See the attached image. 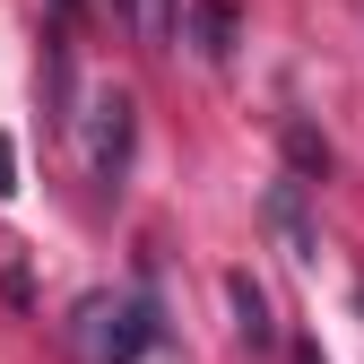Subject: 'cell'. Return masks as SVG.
<instances>
[{"mask_svg":"<svg viewBox=\"0 0 364 364\" xmlns=\"http://www.w3.org/2000/svg\"><path fill=\"white\" fill-rule=\"evenodd\" d=\"M70 338H78V355L87 364H139L156 338H165V321H156V295H87L78 304V321H70Z\"/></svg>","mask_w":364,"mask_h":364,"instance_id":"1","label":"cell"},{"mask_svg":"<svg viewBox=\"0 0 364 364\" xmlns=\"http://www.w3.org/2000/svg\"><path fill=\"white\" fill-rule=\"evenodd\" d=\"M130 139H139V105L122 96H96V130H87V165H96L105 191H122V173H130Z\"/></svg>","mask_w":364,"mask_h":364,"instance_id":"2","label":"cell"},{"mask_svg":"<svg viewBox=\"0 0 364 364\" xmlns=\"http://www.w3.org/2000/svg\"><path fill=\"white\" fill-rule=\"evenodd\" d=\"M182 35H191V53L208 70H225V61H235V35H243V9H235V0H191Z\"/></svg>","mask_w":364,"mask_h":364,"instance_id":"3","label":"cell"},{"mask_svg":"<svg viewBox=\"0 0 364 364\" xmlns=\"http://www.w3.org/2000/svg\"><path fill=\"white\" fill-rule=\"evenodd\" d=\"M225 304H235V338H243V347H269V338H278V321H269V295H260L252 269H225Z\"/></svg>","mask_w":364,"mask_h":364,"instance_id":"4","label":"cell"},{"mask_svg":"<svg viewBox=\"0 0 364 364\" xmlns=\"http://www.w3.org/2000/svg\"><path fill=\"white\" fill-rule=\"evenodd\" d=\"M269 225H278V243L295 260L321 252V235H312V217H304V182H269Z\"/></svg>","mask_w":364,"mask_h":364,"instance_id":"5","label":"cell"},{"mask_svg":"<svg viewBox=\"0 0 364 364\" xmlns=\"http://www.w3.org/2000/svg\"><path fill=\"white\" fill-rule=\"evenodd\" d=\"M113 18H122L130 35H139L148 53H165V43L182 35V9H173V0H113Z\"/></svg>","mask_w":364,"mask_h":364,"instance_id":"6","label":"cell"},{"mask_svg":"<svg viewBox=\"0 0 364 364\" xmlns=\"http://www.w3.org/2000/svg\"><path fill=\"white\" fill-rule=\"evenodd\" d=\"M287 156H295V173H330V148L312 139L304 122H287Z\"/></svg>","mask_w":364,"mask_h":364,"instance_id":"7","label":"cell"},{"mask_svg":"<svg viewBox=\"0 0 364 364\" xmlns=\"http://www.w3.org/2000/svg\"><path fill=\"white\" fill-rule=\"evenodd\" d=\"M0 200H18V139L0 130Z\"/></svg>","mask_w":364,"mask_h":364,"instance_id":"8","label":"cell"}]
</instances>
